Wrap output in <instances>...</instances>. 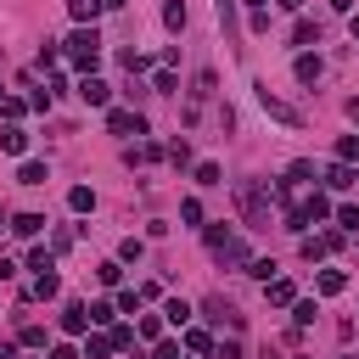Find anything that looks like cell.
<instances>
[{
	"label": "cell",
	"mask_w": 359,
	"mask_h": 359,
	"mask_svg": "<svg viewBox=\"0 0 359 359\" xmlns=\"http://www.w3.org/2000/svg\"><path fill=\"white\" fill-rule=\"evenodd\" d=\"M269 196L275 191H264L258 180H236V208H241V219L258 230V224H269Z\"/></svg>",
	"instance_id": "cell-1"
},
{
	"label": "cell",
	"mask_w": 359,
	"mask_h": 359,
	"mask_svg": "<svg viewBox=\"0 0 359 359\" xmlns=\"http://www.w3.org/2000/svg\"><path fill=\"white\" fill-rule=\"evenodd\" d=\"M67 62L84 67V73H95V62H101V34H95V22H79V34L67 39Z\"/></svg>",
	"instance_id": "cell-2"
},
{
	"label": "cell",
	"mask_w": 359,
	"mask_h": 359,
	"mask_svg": "<svg viewBox=\"0 0 359 359\" xmlns=\"http://www.w3.org/2000/svg\"><path fill=\"white\" fill-rule=\"evenodd\" d=\"M208 247H213L219 264H252V258H247V241H236L230 230H208Z\"/></svg>",
	"instance_id": "cell-3"
},
{
	"label": "cell",
	"mask_w": 359,
	"mask_h": 359,
	"mask_svg": "<svg viewBox=\"0 0 359 359\" xmlns=\"http://www.w3.org/2000/svg\"><path fill=\"white\" fill-rule=\"evenodd\" d=\"M258 107H264V112H269L275 123H292V129L303 123V112H297V107H286L280 95H269V84H258Z\"/></svg>",
	"instance_id": "cell-4"
},
{
	"label": "cell",
	"mask_w": 359,
	"mask_h": 359,
	"mask_svg": "<svg viewBox=\"0 0 359 359\" xmlns=\"http://www.w3.org/2000/svg\"><path fill=\"white\" fill-rule=\"evenodd\" d=\"M107 129H112V135H146V118L129 112V107H112V112H107Z\"/></svg>",
	"instance_id": "cell-5"
},
{
	"label": "cell",
	"mask_w": 359,
	"mask_h": 359,
	"mask_svg": "<svg viewBox=\"0 0 359 359\" xmlns=\"http://www.w3.org/2000/svg\"><path fill=\"white\" fill-rule=\"evenodd\" d=\"M90 325H95V320H90V303H67V309H62V331H67V337H84Z\"/></svg>",
	"instance_id": "cell-6"
},
{
	"label": "cell",
	"mask_w": 359,
	"mask_h": 359,
	"mask_svg": "<svg viewBox=\"0 0 359 359\" xmlns=\"http://www.w3.org/2000/svg\"><path fill=\"white\" fill-rule=\"evenodd\" d=\"M79 101H84V107H107V101H112V90H107L95 73H84V84H79Z\"/></svg>",
	"instance_id": "cell-7"
},
{
	"label": "cell",
	"mask_w": 359,
	"mask_h": 359,
	"mask_svg": "<svg viewBox=\"0 0 359 359\" xmlns=\"http://www.w3.org/2000/svg\"><path fill=\"white\" fill-rule=\"evenodd\" d=\"M353 180H359V174H353V168H348V163H342V157H337V163H331V168H325V185H331V191H348V185H353Z\"/></svg>",
	"instance_id": "cell-8"
},
{
	"label": "cell",
	"mask_w": 359,
	"mask_h": 359,
	"mask_svg": "<svg viewBox=\"0 0 359 359\" xmlns=\"http://www.w3.org/2000/svg\"><path fill=\"white\" fill-rule=\"evenodd\" d=\"M314 286H320L325 297H337V292H348V275H342V269H320V280H314Z\"/></svg>",
	"instance_id": "cell-9"
},
{
	"label": "cell",
	"mask_w": 359,
	"mask_h": 359,
	"mask_svg": "<svg viewBox=\"0 0 359 359\" xmlns=\"http://www.w3.org/2000/svg\"><path fill=\"white\" fill-rule=\"evenodd\" d=\"M208 314H213V320H224L230 331H241V314H236V309H230L224 297H208Z\"/></svg>",
	"instance_id": "cell-10"
},
{
	"label": "cell",
	"mask_w": 359,
	"mask_h": 359,
	"mask_svg": "<svg viewBox=\"0 0 359 359\" xmlns=\"http://www.w3.org/2000/svg\"><path fill=\"white\" fill-rule=\"evenodd\" d=\"M292 73H297V84H314V79H320V56H309V50H303Z\"/></svg>",
	"instance_id": "cell-11"
},
{
	"label": "cell",
	"mask_w": 359,
	"mask_h": 359,
	"mask_svg": "<svg viewBox=\"0 0 359 359\" xmlns=\"http://www.w3.org/2000/svg\"><path fill=\"white\" fill-rule=\"evenodd\" d=\"M67 208H73V213H90V208H95V191H90V185H73V191H67Z\"/></svg>",
	"instance_id": "cell-12"
},
{
	"label": "cell",
	"mask_w": 359,
	"mask_h": 359,
	"mask_svg": "<svg viewBox=\"0 0 359 359\" xmlns=\"http://www.w3.org/2000/svg\"><path fill=\"white\" fill-rule=\"evenodd\" d=\"M303 213H309V224H320V219H331V202H325L320 191H309V202H303Z\"/></svg>",
	"instance_id": "cell-13"
},
{
	"label": "cell",
	"mask_w": 359,
	"mask_h": 359,
	"mask_svg": "<svg viewBox=\"0 0 359 359\" xmlns=\"http://www.w3.org/2000/svg\"><path fill=\"white\" fill-rule=\"evenodd\" d=\"M11 230H17V236H28V241H34V236H39V230H45V219H39V213H17V219H11Z\"/></svg>",
	"instance_id": "cell-14"
},
{
	"label": "cell",
	"mask_w": 359,
	"mask_h": 359,
	"mask_svg": "<svg viewBox=\"0 0 359 359\" xmlns=\"http://www.w3.org/2000/svg\"><path fill=\"white\" fill-rule=\"evenodd\" d=\"M112 348H118L112 337H101V331H90V342H84V359H107Z\"/></svg>",
	"instance_id": "cell-15"
},
{
	"label": "cell",
	"mask_w": 359,
	"mask_h": 359,
	"mask_svg": "<svg viewBox=\"0 0 359 359\" xmlns=\"http://www.w3.org/2000/svg\"><path fill=\"white\" fill-rule=\"evenodd\" d=\"M163 320L185 325V320H191V303H185V297H168V303H163Z\"/></svg>",
	"instance_id": "cell-16"
},
{
	"label": "cell",
	"mask_w": 359,
	"mask_h": 359,
	"mask_svg": "<svg viewBox=\"0 0 359 359\" xmlns=\"http://www.w3.org/2000/svg\"><path fill=\"white\" fill-rule=\"evenodd\" d=\"M67 11H73V22H95L101 0H67Z\"/></svg>",
	"instance_id": "cell-17"
},
{
	"label": "cell",
	"mask_w": 359,
	"mask_h": 359,
	"mask_svg": "<svg viewBox=\"0 0 359 359\" xmlns=\"http://www.w3.org/2000/svg\"><path fill=\"white\" fill-rule=\"evenodd\" d=\"M292 39H297V45H320V22H309V17H303V22L292 28Z\"/></svg>",
	"instance_id": "cell-18"
},
{
	"label": "cell",
	"mask_w": 359,
	"mask_h": 359,
	"mask_svg": "<svg viewBox=\"0 0 359 359\" xmlns=\"http://www.w3.org/2000/svg\"><path fill=\"white\" fill-rule=\"evenodd\" d=\"M0 146H6V151H28V135L11 123V129H0Z\"/></svg>",
	"instance_id": "cell-19"
},
{
	"label": "cell",
	"mask_w": 359,
	"mask_h": 359,
	"mask_svg": "<svg viewBox=\"0 0 359 359\" xmlns=\"http://www.w3.org/2000/svg\"><path fill=\"white\" fill-rule=\"evenodd\" d=\"M56 292H62V280H56L50 269H45V275H34V297H56Z\"/></svg>",
	"instance_id": "cell-20"
},
{
	"label": "cell",
	"mask_w": 359,
	"mask_h": 359,
	"mask_svg": "<svg viewBox=\"0 0 359 359\" xmlns=\"http://www.w3.org/2000/svg\"><path fill=\"white\" fill-rule=\"evenodd\" d=\"M17 180H22V185H45V163H22Z\"/></svg>",
	"instance_id": "cell-21"
},
{
	"label": "cell",
	"mask_w": 359,
	"mask_h": 359,
	"mask_svg": "<svg viewBox=\"0 0 359 359\" xmlns=\"http://www.w3.org/2000/svg\"><path fill=\"white\" fill-rule=\"evenodd\" d=\"M309 180H314V163H292L286 168V185H309Z\"/></svg>",
	"instance_id": "cell-22"
},
{
	"label": "cell",
	"mask_w": 359,
	"mask_h": 359,
	"mask_svg": "<svg viewBox=\"0 0 359 359\" xmlns=\"http://www.w3.org/2000/svg\"><path fill=\"white\" fill-rule=\"evenodd\" d=\"M264 286H269V303H292V280L275 275V280H264Z\"/></svg>",
	"instance_id": "cell-23"
},
{
	"label": "cell",
	"mask_w": 359,
	"mask_h": 359,
	"mask_svg": "<svg viewBox=\"0 0 359 359\" xmlns=\"http://www.w3.org/2000/svg\"><path fill=\"white\" fill-rule=\"evenodd\" d=\"M185 348H191V353H213V337H208V331H185Z\"/></svg>",
	"instance_id": "cell-24"
},
{
	"label": "cell",
	"mask_w": 359,
	"mask_h": 359,
	"mask_svg": "<svg viewBox=\"0 0 359 359\" xmlns=\"http://www.w3.org/2000/svg\"><path fill=\"white\" fill-rule=\"evenodd\" d=\"M163 22H168V28H185V0H168V6H163Z\"/></svg>",
	"instance_id": "cell-25"
},
{
	"label": "cell",
	"mask_w": 359,
	"mask_h": 359,
	"mask_svg": "<svg viewBox=\"0 0 359 359\" xmlns=\"http://www.w3.org/2000/svg\"><path fill=\"white\" fill-rule=\"evenodd\" d=\"M337 224L353 236V230H359V208H353V202H342V208H337Z\"/></svg>",
	"instance_id": "cell-26"
},
{
	"label": "cell",
	"mask_w": 359,
	"mask_h": 359,
	"mask_svg": "<svg viewBox=\"0 0 359 359\" xmlns=\"http://www.w3.org/2000/svg\"><path fill=\"white\" fill-rule=\"evenodd\" d=\"M151 157H157V146H129V151H123L129 168H135V163H151Z\"/></svg>",
	"instance_id": "cell-27"
},
{
	"label": "cell",
	"mask_w": 359,
	"mask_h": 359,
	"mask_svg": "<svg viewBox=\"0 0 359 359\" xmlns=\"http://www.w3.org/2000/svg\"><path fill=\"white\" fill-rule=\"evenodd\" d=\"M180 219H185V224H202V202L185 196V202H180Z\"/></svg>",
	"instance_id": "cell-28"
},
{
	"label": "cell",
	"mask_w": 359,
	"mask_h": 359,
	"mask_svg": "<svg viewBox=\"0 0 359 359\" xmlns=\"http://www.w3.org/2000/svg\"><path fill=\"white\" fill-rule=\"evenodd\" d=\"M28 269H34V275H45V269H56V264H50V252H45V247H34V252H28Z\"/></svg>",
	"instance_id": "cell-29"
},
{
	"label": "cell",
	"mask_w": 359,
	"mask_h": 359,
	"mask_svg": "<svg viewBox=\"0 0 359 359\" xmlns=\"http://www.w3.org/2000/svg\"><path fill=\"white\" fill-rule=\"evenodd\" d=\"M337 157L353 163V157H359V135H342V140H337Z\"/></svg>",
	"instance_id": "cell-30"
},
{
	"label": "cell",
	"mask_w": 359,
	"mask_h": 359,
	"mask_svg": "<svg viewBox=\"0 0 359 359\" xmlns=\"http://www.w3.org/2000/svg\"><path fill=\"white\" fill-rule=\"evenodd\" d=\"M219 28L236 34V0H219Z\"/></svg>",
	"instance_id": "cell-31"
},
{
	"label": "cell",
	"mask_w": 359,
	"mask_h": 359,
	"mask_svg": "<svg viewBox=\"0 0 359 359\" xmlns=\"http://www.w3.org/2000/svg\"><path fill=\"white\" fill-rule=\"evenodd\" d=\"M196 180H202V185H224V180H219V163H196Z\"/></svg>",
	"instance_id": "cell-32"
},
{
	"label": "cell",
	"mask_w": 359,
	"mask_h": 359,
	"mask_svg": "<svg viewBox=\"0 0 359 359\" xmlns=\"http://www.w3.org/2000/svg\"><path fill=\"white\" fill-rule=\"evenodd\" d=\"M247 275H258V280H275V264H269V258H252V264H247Z\"/></svg>",
	"instance_id": "cell-33"
},
{
	"label": "cell",
	"mask_w": 359,
	"mask_h": 359,
	"mask_svg": "<svg viewBox=\"0 0 359 359\" xmlns=\"http://www.w3.org/2000/svg\"><path fill=\"white\" fill-rule=\"evenodd\" d=\"M135 331H140V337H163V320H157V314H140V325H135Z\"/></svg>",
	"instance_id": "cell-34"
},
{
	"label": "cell",
	"mask_w": 359,
	"mask_h": 359,
	"mask_svg": "<svg viewBox=\"0 0 359 359\" xmlns=\"http://www.w3.org/2000/svg\"><path fill=\"white\" fill-rule=\"evenodd\" d=\"M168 157H174V163L185 168V163H191V146H185V140H168Z\"/></svg>",
	"instance_id": "cell-35"
},
{
	"label": "cell",
	"mask_w": 359,
	"mask_h": 359,
	"mask_svg": "<svg viewBox=\"0 0 359 359\" xmlns=\"http://www.w3.org/2000/svg\"><path fill=\"white\" fill-rule=\"evenodd\" d=\"M95 275H101V286H118V280H123V269H118V264H101Z\"/></svg>",
	"instance_id": "cell-36"
},
{
	"label": "cell",
	"mask_w": 359,
	"mask_h": 359,
	"mask_svg": "<svg viewBox=\"0 0 359 359\" xmlns=\"http://www.w3.org/2000/svg\"><path fill=\"white\" fill-rule=\"evenodd\" d=\"M22 348H45V331L39 325H22Z\"/></svg>",
	"instance_id": "cell-37"
},
{
	"label": "cell",
	"mask_w": 359,
	"mask_h": 359,
	"mask_svg": "<svg viewBox=\"0 0 359 359\" xmlns=\"http://www.w3.org/2000/svg\"><path fill=\"white\" fill-rule=\"evenodd\" d=\"M151 359H185V353H180V342H157V353H151Z\"/></svg>",
	"instance_id": "cell-38"
},
{
	"label": "cell",
	"mask_w": 359,
	"mask_h": 359,
	"mask_svg": "<svg viewBox=\"0 0 359 359\" xmlns=\"http://www.w3.org/2000/svg\"><path fill=\"white\" fill-rule=\"evenodd\" d=\"M213 353H219V359H241V342H219Z\"/></svg>",
	"instance_id": "cell-39"
},
{
	"label": "cell",
	"mask_w": 359,
	"mask_h": 359,
	"mask_svg": "<svg viewBox=\"0 0 359 359\" xmlns=\"http://www.w3.org/2000/svg\"><path fill=\"white\" fill-rule=\"evenodd\" d=\"M50 359H79V353L73 348H50Z\"/></svg>",
	"instance_id": "cell-40"
},
{
	"label": "cell",
	"mask_w": 359,
	"mask_h": 359,
	"mask_svg": "<svg viewBox=\"0 0 359 359\" xmlns=\"http://www.w3.org/2000/svg\"><path fill=\"white\" fill-rule=\"evenodd\" d=\"M0 359H17V348H11V342H0Z\"/></svg>",
	"instance_id": "cell-41"
},
{
	"label": "cell",
	"mask_w": 359,
	"mask_h": 359,
	"mask_svg": "<svg viewBox=\"0 0 359 359\" xmlns=\"http://www.w3.org/2000/svg\"><path fill=\"white\" fill-rule=\"evenodd\" d=\"M247 6H252V11H264V6H269V0H247Z\"/></svg>",
	"instance_id": "cell-42"
},
{
	"label": "cell",
	"mask_w": 359,
	"mask_h": 359,
	"mask_svg": "<svg viewBox=\"0 0 359 359\" xmlns=\"http://www.w3.org/2000/svg\"><path fill=\"white\" fill-rule=\"evenodd\" d=\"M280 6H286V11H297V6H303V0H280Z\"/></svg>",
	"instance_id": "cell-43"
},
{
	"label": "cell",
	"mask_w": 359,
	"mask_h": 359,
	"mask_svg": "<svg viewBox=\"0 0 359 359\" xmlns=\"http://www.w3.org/2000/svg\"><path fill=\"white\" fill-rule=\"evenodd\" d=\"M353 39H359V17H353Z\"/></svg>",
	"instance_id": "cell-44"
},
{
	"label": "cell",
	"mask_w": 359,
	"mask_h": 359,
	"mask_svg": "<svg viewBox=\"0 0 359 359\" xmlns=\"http://www.w3.org/2000/svg\"><path fill=\"white\" fill-rule=\"evenodd\" d=\"M348 112H353V118H359V101H353V107H348Z\"/></svg>",
	"instance_id": "cell-45"
},
{
	"label": "cell",
	"mask_w": 359,
	"mask_h": 359,
	"mask_svg": "<svg viewBox=\"0 0 359 359\" xmlns=\"http://www.w3.org/2000/svg\"><path fill=\"white\" fill-rule=\"evenodd\" d=\"M101 6H123V0H101Z\"/></svg>",
	"instance_id": "cell-46"
},
{
	"label": "cell",
	"mask_w": 359,
	"mask_h": 359,
	"mask_svg": "<svg viewBox=\"0 0 359 359\" xmlns=\"http://www.w3.org/2000/svg\"><path fill=\"white\" fill-rule=\"evenodd\" d=\"M348 359H353V353H348Z\"/></svg>",
	"instance_id": "cell-47"
}]
</instances>
